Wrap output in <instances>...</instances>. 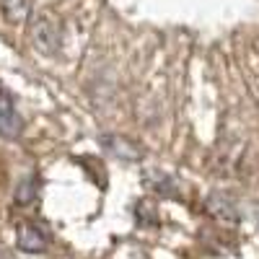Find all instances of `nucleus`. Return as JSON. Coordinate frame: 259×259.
Listing matches in <instances>:
<instances>
[{"label": "nucleus", "instance_id": "nucleus-6", "mask_svg": "<svg viewBox=\"0 0 259 259\" xmlns=\"http://www.w3.org/2000/svg\"><path fill=\"white\" fill-rule=\"evenodd\" d=\"M34 194H36V182L29 179V182H24V184L18 187V192H16V202H18V205H29V202L34 200Z\"/></svg>", "mask_w": 259, "mask_h": 259}, {"label": "nucleus", "instance_id": "nucleus-1", "mask_svg": "<svg viewBox=\"0 0 259 259\" xmlns=\"http://www.w3.org/2000/svg\"><path fill=\"white\" fill-rule=\"evenodd\" d=\"M31 41H34V47L41 52V55H55L62 45V34H60V26L55 24L52 18L47 16H41L34 21V26H31Z\"/></svg>", "mask_w": 259, "mask_h": 259}, {"label": "nucleus", "instance_id": "nucleus-2", "mask_svg": "<svg viewBox=\"0 0 259 259\" xmlns=\"http://www.w3.org/2000/svg\"><path fill=\"white\" fill-rule=\"evenodd\" d=\"M21 133H24V119L16 112L11 94L6 89H0V138L18 140Z\"/></svg>", "mask_w": 259, "mask_h": 259}, {"label": "nucleus", "instance_id": "nucleus-4", "mask_svg": "<svg viewBox=\"0 0 259 259\" xmlns=\"http://www.w3.org/2000/svg\"><path fill=\"white\" fill-rule=\"evenodd\" d=\"M101 145L104 148H109L112 153L122 161H140L143 158V148L135 143V140H130V138H122V135H104L101 138Z\"/></svg>", "mask_w": 259, "mask_h": 259}, {"label": "nucleus", "instance_id": "nucleus-5", "mask_svg": "<svg viewBox=\"0 0 259 259\" xmlns=\"http://www.w3.org/2000/svg\"><path fill=\"white\" fill-rule=\"evenodd\" d=\"M3 16L11 24H26L31 16V0H3Z\"/></svg>", "mask_w": 259, "mask_h": 259}, {"label": "nucleus", "instance_id": "nucleus-3", "mask_svg": "<svg viewBox=\"0 0 259 259\" xmlns=\"http://www.w3.org/2000/svg\"><path fill=\"white\" fill-rule=\"evenodd\" d=\"M16 244L21 251H26V254H41L47 249V233L36 228L34 223H26V226H21L18 228V236H16Z\"/></svg>", "mask_w": 259, "mask_h": 259}, {"label": "nucleus", "instance_id": "nucleus-7", "mask_svg": "<svg viewBox=\"0 0 259 259\" xmlns=\"http://www.w3.org/2000/svg\"><path fill=\"white\" fill-rule=\"evenodd\" d=\"M0 259H8V254H6V251H0Z\"/></svg>", "mask_w": 259, "mask_h": 259}]
</instances>
